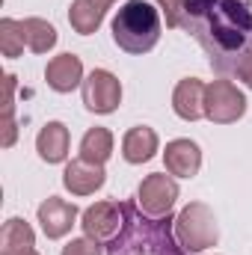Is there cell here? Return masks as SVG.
<instances>
[{"mask_svg": "<svg viewBox=\"0 0 252 255\" xmlns=\"http://www.w3.org/2000/svg\"><path fill=\"white\" fill-rule=\"evenodd\" d=\"M68 21H71V27H74L80 36H89V33H95V30L101 27L104 12H98V9H95L92 3H86V0H74L71 9H68Z\"/></svg>", "mask_w": 252, "mask_h": 255, "instance_id": "obj_19", "label": "cell"}, {"mask_svg": "<svg viewBox=\"0 0 252 255\" xmlns=\"http://www.w3.org/2000/svg\"><path fill=\"white\" fill-rule=\"evenodd\" d=\"M157 151V133L151 128H130L122 139V154L127 163H145Z\"/></svg>", "mask_w": 252, "mask_h": 255, "instance_id": "obj_15", "label": "cell"}, {"mask_svg": "<svg viewBox=\"0 0 252 255\" xmlns=\"http://www.w3.org/2000/svg\"><path fill=\"white\" fill-rule=\"evenodd\" d=\"M6 136H3V145H12V139H15V122H12V113L6 116Z\"/></svg>", "mask_w": 252, "mask_h": 255, "instance_id": "obj_24", "label": "cell"}, {"mask_svg": "<svg viewBox=\"0 0 252 255\" xmlns=\"http://www.w3.org/2000/svg\"><path fill=\"white\" fill-rule=\"evenodd\" d=\"M175 235H178V244H181L190 255L193 253H205V250L214 247L217 238H220V232H217V220H214L211 208L202 205V202L187 205V208L175 217Z\"/></svg>", "mask_w": 252, "mask_h": 255, "instance_id": "obj_4", "label": "cell"}, {"mask_svg": "<svg viewBox=\"0 0 252 255\" xmlns=\"http://www.w3.org/2000/svg\"><path fill=\"white\" fill-rule=\"evenodd\" d=\"M74 220H77V208L71 202H65V199L51 196L48 202L39 205V223H42V232L48 238H63V235H68L71 226H74Z\"/></svg>", "mask_w": 252, "mask_h": 255, "instance_id": "obj_9", "label": "cell"}, {"mask_svg": "<svg viewBox=\"0 0 252 255\" xmlns=\"http://www.w3.org/2000/svg\"><path fill=\"white\" fill-rule=\"evenodd\" d=\"M63 184L74 193V196H89V193H95L98 187H104V166L77 157V160H71V163L65 166Z\"/></svg>", "mask_w": 252, "mask_h": 255, "instance_id": "obj_11", "label": "cell"}, {"mask_svg": "<svg viewBox=\"0 0 252 255\" xmlns=\"http://www.w3.org/2000/svg\"><path fill=\"white\" fill-rule=\"evenodd\" d=\"M27 255H39V253H27Z\"/></svg>", "mask_w": 252, "mask_h": 255, "instance_id": "obj_26", "label": "cell"}, {"mask_svg": "<svg viewBox=\"0 0 252 255\" xmlns=\"http://www.w3.org/2000/svg\"><path fill=\"white\" fill-rule=\"evenodd\" d=\"M63 255H101V244L92 238H77L68 247H63Z\"/></svg>", "mask_w": 252, "mask_h": 255, "instance_id": "obj_21", "label": "cell"}, {"mask_svg": "<svg viewBox=\"0 0 252 255\" xmlns=\"http://www.w3.org/2000/svg\"><path fill=\"white\" fill-rule=\"evenodd\" d=\"M166 160V172L178 175V178H193L202 166V151L193 139H172L163 151Z\"/></svg>", "mask_w": 252, "mask_h": 255, "instance_id": "obj_10", "label": "cell"}, {"mask_svg": "<svg viewBox=\"0 0 252 255\" xmlns=\"http://www.w3.org/2000/svg\"><path fill=\"white\" fill-rule=\"evenodd\" d=\"M27 39H24V24L21 21H12V18H3L0 21V51L3 57L15 60L21 51H24Z\"/></svg>", "mask_w": 252, "mask_h": 255, "instance_id": "obj_20", "label": "cell"}, {"mask_svg": "<svg viewBox=\"0 0 252 255\" xmlns=\"http://www.w3.org/2000/svg\"><path fill=\"white\" fill-rule=\"evenodd\" d=\"M181 27L220 74H232L252 48V9L244 0H184Z\"/></svg>", "mask_w": 252, "mask_h": 255, "instance_id": "obj_1", "label": "cell"}, {"mask_svg": "<svg viewBox=\"0 0 252 255\" xmlns=\"http://www.w3.org/2000/svg\"><path fill=\"white\" fill-rule=\"evenodd\" d=\"M247 113V98L232 80H214L205 89V116L217 125H232Z\"/></svg>", "mask_w": 252, "mask_h": 255, "instance_id": "obj_5", "label": "cell"}, {"mask_svg": "<svg viewBox=\"0 0 252 255\" xmlns=\"http://www.w3.org/2000/svg\"><path fill=\"white\" fill-rule=\"evenodd\" d=\"M33 247H36L33 229L24 220L12 217L3 226V232H0V253L3 255H27V253H33Z\"/></svg>", "mask_w": 252, "mask_h": 255, "instance_id": "obj_16", "label": "cell"}, {"mask_svg": "<svg viewBox=\"0 0 252 255\" xmlns=\"http://www.w3.org/2000/svg\"><path fill=\"white\" fill-rule=\"evenodd\" d=\"M122 101V83L107 68H95L83 80V104L92 113H113Z\"/></svg>", "mask_w": 252, "mask_h": 255, "instance_id": "obj_6", "label": "cell"}, {"mask_svg": "<svg viewBox=\"0 0 252 255\" xmlns=\"http://www.w3.org/2000/svg\"><path fill=\"white\" fill-rule=\"evenodd\" d=\"M36 148H39L42 160H48V163L65 160V154H68V128L63 122H48L36 136Z\"/></svg>", "mask_w": 252, "mask_h": 255, "instance_id": "obj_14", "label": "cell"}, {"mask_svg": "<svg viewBox=\"0 0 252 255\" xmlns=\"http://www.w3.org/2000/svg\"><path fill=\"white\" fill-rule=\"evenodd\" d=\"M160 39V12L148 0H127L113 15V42L127 54H148Z\"/></svg>", "mask_w": 252, "mask_h": 255, "instance_id": "obj_3", "label": "cell"}, {"mask_svg": "<svg viewBox=\"0 0 252 255\" xmlns=\"http://www.w3.org/2000/svg\"><path fill=\"white\" fill-rule=\"evenodd\" d=\"M45 77H48V86L57 89V92H71L74 86H83V63L80 57L74 54H60L54 57L48 68H45Z\"/></svg>", "mask_w": 252, "mask_h": 255, "instance_id": "obj_12", "label": "cell"}, {"mask_svg": "<svg viewBox=\"0 0 252 255\" xmlns=\"http://www.w3.org/2000/svg\"><path fill=\"white\" fill-rule=\"evenodd\" d=\"M122 220H125V208H122V202H98V205H92V208H86L83 211V232H86V238H92V241H113L116 235H119V229H122Z\"/></svg>", "mask_w": 252, "mask_h": 255, "instance_id": "obj_8", "label": "cell"}, {"mask_svg": "<svg viewBox=\"0 0 252 255\" xmlns=\"http://www.w3.org/2000/svg\"><path fill=\"white\" fill-rule=\"evenodd\" d=\"M205 89H208V86H205L202 80H196V77H187V80H181V83L175 86L172 107H175V113H178L181 119L196 122V119L205 116Z\"/></svg>", "mask_w": 252, "mask_h": 255, "instance_id": "obj_13", "label": "cell"}, {"mask_svg": "<svg viewBox=\"0 0 252 255\" xmlns=\"http://www.w3.org/2000/svg\"><path fill=\"white\" fill-rule=\"evenodd\" d=\"M232 74H235L238 80H244V83L252 89V48L241 57V60H238V65H235V71H232Z\"/></svg>", "mask_w": 252, "mask_h": 255, "instance_id": "obj_23", "label": "cell"}, {"mask_svg": "<svg viewBox=\"0 0 252 255\" xmlns=\"http://www.w3.org/2000/svg\"><path fill=\"white\" fill-rule=\"evenodd\" d=\"M175 199H178V184L172 181V175H163V172L148 175L136 193V205L148 217H169Z\"/></svg>", "mask_w": 252, "mask_h": 255, "instance_id": "obj_7", "label": "cell"}, {"mask_svg": "<svg viewBox=\"0 0 252 255\" xmlns=\"http://www.w3.org/2000/svg\"><path fill=\"white\" fill-rule=\"evenodd\" d=\"M125 220L113 241H107V255H184L178 244L172 217H148L139 205L122 202Z\"/></svg>", "mask_w": 252, "mask_h": 255, "instance_id": "obj_2", "label": "cell"}, {"mask_svg": "<svg viewBox=\"0 0 252 255\" xmlns=\"http://www.w3.org/2000/svg\"><path fill=\"white\" fill-rule=\"evenodd\" d=\"M110 154H113V133L107 128H92L83 133V139H80V157L83 160L104 166V160Z\"/></svg>", "mask_w": 252, "mask_h": 255, "instance_id": "obj_17", "label": "cell"}, {"mask_svg": "<svg viewBox=\"0 0 252 255\" xmlns=\"http://www.w3.org/2000/svg\"><path fill=\"white\" fill-rule=\"evenodd\" d=\"M21 24H24L27 48H30L33 54H48V51L57 45V30H54L48 21H42V18H27V21H21Z\"/></svg>", "mask_w": 252, "mask_h": 255, "instance_id": "obj_18", "label": "cell"}, {"mask_svg": "<svg viewBox=\"0 0 252 255\" xmlns=\"http://www.w3.org/2000/svg\"><path fill=\"white\" fill-rule=\"evenodd\" d=\"M163 15H166V27H181V9H184V0H154Z\"/></svg>", "mask_w": 252, "mask_h": 255, "instance_id": "obj_22", "label": "cell"}, {"mask_svg": "<svg viewBox=\"0 0 252 255\" xmlns=\"http://www.w3.org/2000/svg\"><path fill=\"white\" fill-rule=\"evenodd\" d=\"M86 3H92V6H95L98 12H107V9H110V6H113L116 0H86Z\"/></svg>", "mask_w": 252, "mask_h": 255, "instance_id": "obj_25", "label": "cell"}]
</instances>
